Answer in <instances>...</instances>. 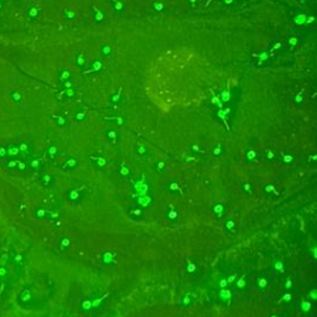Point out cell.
<instances>
[{
  "label": "cell",
  "instance_id": "cell-1",
  "mask_svg": "<svg viewBox=\"0 0 317 317\" xmlns=\"http://www.w3.org/2000/svg\"><path fill=\"white\" fill-rule=\"evenodd\" d=\"M232 297H233V292H232V290L229 287H227V289H219V291H218V299L222 302L228 304L232 300Z\"/></svg>",
  "mask_w": 317,
  "mask_h": 317
},
{
  "label": "cell",
  "instance_id": "cell-2",
  "mask_svg": "<svg viewBox=\"0 0 317 317\" xmlns=\"http://www.w3.org/2000/svg\"><path fill=\"white\" fill-rule=\"evenodd\" d=\"M115 256H114V254L111 253V251H109V250H106L104 251L103 254H102V263L104 264V265H111V264H115Z\"/></svg>",
  "mask_w": 317,
  "mask_h": 317
},
{
  "label": "cell",
  "instance_id": "cell-3",
  "mask_svg": "<svg viewBox=\"0 0 317 317\" xmlns=\"http://www.w3.org/2000/svg\"><path fill=\"white\" fill-rule=\"evenodd\" d=\"M136 202H138L139 207L146 208V207L151 206V203H152V198H151V197H149L147 195H144V196H139V197H138Z\"/></svg>",
  "mask_w": 317,
  "mask_h": 317
},
{
  "label": "cell",
  "instance_id": "cell-4",
  "mask_svg": "<svg viewBox=\"0 0 317 317\" xmlns=\"http://www.w3.org/2000/svg\"><path fill=\"white\" fill-rule=\"evenodd\" d=\"M314 305L311 302V300L309 299H302L301 300V304H300V310L304 312V314H309L311 310H312Z\"/></svg>",
  "mask_w": 317,
  "mask_h": 317
},
{
  "label": "cell",
  "instance_id": "cell-5",
  "mask_svg": "<svg viewBox=\"0 0 317 317\" xmlns=\"http://www.w3.org/2000/svg\"><path fill=\"white\" fill-rule=\"evenodd\" d=\"M268 286H269V279L266 276H259V278H256V287L260 291L266 290Z\"/></svg>",
  "mask_w": 317,
  "mask_h": 317
},
{
  "label": "cell",
  "instance_id": "cell-6",
  "mask_svg": "<svg viewBox=\"0 0 317 317\" xmlns=\"http://www.w3.org/2000/svg\"><path fill=\"white\" fill-rule=\"evenodd\" d=\"M192 296H193L192 294H186V295H183V296L181 297L180 305H181L182 307H190V306L192 305V302H193V299H195V297H192Z\"/></svg>",
  "mask_w": 317,
  "mask_h": 317
},
{
  "label": "cell",
  "instance_id": "cell-7",
  "mask_svg": "<svg viewBox=\"0 0 317 317\" xmlns=\"http://www.w3.org/2000/svg\"><path fill=\"white\" fill-rule=\"evenodd\" d=\"M273 269L275 270V271H278V273H285V270H286V266H285V263L282 261L281 259H278V260H275L274 261V264H273Z\"/></svg>",
  "mask_w": 317,
  "mask_h": 317
},
{
  "label": "cell",
  "instance_id": "cell-8",
  "mask_svg": "<svg viewBox=\"0 0 317 317\" xmlns=\"http://www.w3.org/2000/svg\"><path fill=\"white\" fill-rule=\"evenodd\" d=\"M235 286L238 290H244L247 287V276L245 275L238 276V279L235 280Z\"/></svg>",
  "mask_w": 317,
  "mask_h": 317
},
{
  "label": "cell",
  "instance_id": "cell-9",
  "mask_svg": "<svg viewBox=\"0 0 317 317\" xmlns=\"http://www.w3.org/2000/svg\"><path fill=\"white\" fill-rule=\"evenodd\" d=\"M225 229H227L229 233L234 234V233L237 232V225H235V222H234L233 219H227V220H225Z\"/></svg>",
  "mask_w": 317,
  "mask_h": 317
},
{
  "label": "cell",
  "instance_id": "cell-10",
  "mask_svg": "<svg viewBox=\"0 0 317 317\" xmlns=\"http://www.w3.org/2000/svg\"><path fill=\"white\" fill-rule=\"evenodd\" d=\"M213 212H214V214H215L218 218H220V217L223 215V213H224V206H223L222 203H215V205L213 206Z\"/></svg>",
  "mask_w": 317,
  "mask_h": 317
},
{
  "label": "cell",
  "instance_id": "cell-11",
  "mask_svg": "<svg viewBox=\"0 0 317 317\" xmlns=\"http://www.w3.org/2000/svg\"><path fill=\"white\" fill-rule=\"evenodd\" d=\"M196 270H197V265L193 261H187L186 263V271L188 274H193Z\"/></svg>",
  "mask_w": 317,
  "mask_h": 317
},
{
  "label": "cell",
  "instance_id": "cell-12",
  "mask_svg": "<svg viewBox=\"0 0 317 317\" xmlns=\"http://www.w3.org/2000/svg\"><path fill=\"white\" fill-rule=\"evenodd\" d=\"M129 214L133 217V218H141L142 217V210L141 208H131L129 211Z\"/></svg>",
  "mask_w": 317,
  "mask_h": 317
},
{
  "label": "cell",
  "instance_id": "cell-13",
  "mask_svg": "<svg viewBox=\"0 0 317 317\" xmlns=\"http://www.w3.org/2000/svg\"><path fill=\"white\" fill-rule=\"evenodd\" d=\"M104 300H106V296L94 299V300L92 301V309H98V307H101V305H102V302H103Z\"/></svg>",
  "mask_w": 317,
  "mask_h": 317
},
{
  "label": "cell",
  "instance_id": "cell-14",
  "mask_svg": "<svg viewBox=\"0 0 317 317\" xmlns=\"http://www.w3.org/2000/svg\"><path fill=\"white\" fill-rule=\"evenodd\" d=\"M217 285L219 289H227L229 287V284L227 281V278H219V280L217 281Z\"/></svg>",
  "mask_w": 317,
  "mask_h": 317
},
{
  "label": "cell",
  "instance_id": "cell-15",
  "mask_svg": "<svg viewBox=\"0 0 317 317\" xmlns=\"http://www.w3.org/2000/svg\"><path fill=\"white\" fill-rule=\"evenodd\" d=\"M81 307H82V310H84V311H88V310H91V309H92V300H89V299H86V300L82 302Z\"/></svg>",
  "mask_w": 317,
  "mask_h": 317
},
{
  "label": "cell",
  "instance_id": "cell-16",
  "mask_svg": "<svg viewBox=\"0 0 317 317\" xmlns=\"http://www.w3.org/2000/svg\"><path fill=\"white\" fill-rule=\"evenodd\" d=\"M166 217H167V219H170V220H176L177 218H178V212L175 211V210H170V211L167 212Z\"/></svg>",
  "mask_w": 317,
  "mask_h": 317
},
{
  "label": "cell",
  "instance_id": "cell-17",
  "mask_svg": "<svg viewBox=\"0 0 317 317\" xmlns=\"http://www.w3.org/2000/svg\"><path fill=\"white\" fill-rule=\"evenodd\" d=\"M238 276H239V274H238V273H233V274L228 275V276H227V281H228V284H229V285L234 284L235 280L238 279Z\"/></svg>",
  "mask_w": 317,
  "mask_h": 317
},
{
  "label": "cell",
  "instance_id": "cell-18",
  "mask_svg": "<svg viewBox=\"0 0 317 317\" xmlns=\"http://www.w3.org/2000/svg\"><path fill=\"white\" fill-rule=\"evenodd\" d=\"M291 300H292V294H291L290 291H286L285 294H282L281 301H284V302H290Z\"/></svg>",
  "mask_w": 317,
  "mask_h": 317
},
{
  "label": "cell",
  "instance_id": "cell-19",
  "mask_svg": "<svg viewBox=\"0 0 317 317\" xmlns=\"http://www.w3.org/2000/svg\"><path fill=\"white\" fill-rule=\"evenodd\" d=\"M307 299H309V300H312V301L317 300V290L316 289H312V290L307 294Z\"/></svg>",
  "mask_w": 317,
  "mask_h": 317
},
{
  "label": "cell",
  "instance_id": "cell-20",
  "mask_svg": "<svg viewBox=\"0 0 317 317\" xmlns=\"http://www.w3.org/2000/svg\"><path fill=\"white\" fill-rule=\"evenodd\" d=\"M292 284H294V282H292V279H291V278H287V279L285 280V282H284V287H285V290H286V291H289V290L292 287Z\"/></svg>",
  "mask_w": 317,
  "mask_h": 317
},
{
  "label": "cell",
  "instance_id": "cell-21",
  "mask_svg": "<svg viewBox=\"0 0 317 317\" xmlns=\"http://www.w3.org/2000/svg\"><path fill=\"white\" fill-rule=\"evenodd\" d=\"M178 188H180V186H178V183H176V182H171L170 185H169V190L170 191H178Z\"/></svg>",
  "mask_w": 317,
  "mask_h": 317
},
{
  "label": "cell",
  "instance_id": "cell-22",
  "mask_svg": "<svg viewBox=\"0 0 317 317\" xmlns=\"http://www.w3.org/2000/svg\"><path fill=\"white\" fill-rule=\"evenodd\" d=\"M70 244H71V242H70V239H68V238H63V239L61 240V245H62L63 249L68 248L70 247Z\"/></svg>",
  "mask_w": 317,
  "mask_h": 317
},
{
  "label": "cell",
  "instance_id": "cell-23",
  "mask_svg": "<svg viewBox=\"0 0 317 317\" xmlns=\"http://www.w3.org/2000/svg\"><path fill=\"white\" fill-rule=\"evenodd\" d=\"M243 187H244V191L247 192L248 195H250V193H251V186H250L249 183H245Z\"/></svg>",
  "mask_w": 317,
  "mask_h": 317
},
{
  "label": "cell",
  "instance_id": "cell-24",
  "mask_svg": "<svg viewBox=\"0 0 317 317\" xmlns=\"http://www.w3.org/2000/svg\"><path fill=\"white\" fill-rule=\"evenodd\" d=\"M274 191H275V188H274V186H271V185H269V186L265 187V192H268V193L274 192Z\"/></svg>",
  "mask_w": 317,
  "mask_h": 317
},
{
  "label": "cell",
  "instance_id": "cell-25",
  "mask_svg": "<svg viewBox=\"0 0 317 317\" xmlns=\"http://www.w3.org/2000/svg\"><path fill=\"white\" fill-rule=\"evenodd\" d=\"M312 256H314V259H316V258H317V251H316V248H312Z\"/></svg>",
  "mask_w": 317,
  "mask_h": 317
},
{
  "label": "cell",
  "instance_id": "cell-26",
  "mask_svg": "<svg viewBox=\"0 0 317 317\" xmlns=\"http://www.w3.org/2000/svg\"><path fill=\"white\" fill-rule=\"evenodd\" d=\"M269 317H279V315H276V314H273V315H270Z\"/></svg>",
  "mask_w": 317,
  "mask_h": 317
}]
</instances>
